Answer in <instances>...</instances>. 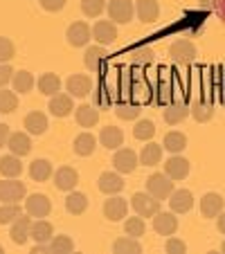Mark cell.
I'll return each instance as SVG.
<instances>
[{
  "instance_id": "1",
  "label": "cell",
  "mask_w": 225,
  "mask_h": 254,
  "mask_svg": "<svg viewBox=\"0 0 225 254\" xmlns=\"http://www.w3.org/2000/svg\"><path fill=\"white\" fill-rule=\"evenodd\" d=\"M147 191L153 198H158L160 202L169 200V196L173 193V180L167 173H151L147 180Z\"/></svg>"
},
{
  "instance_id": "2",
  "label": "cell",
  "mask_w": 225,
  "mask_h": 254,
  "mask_svg": "<svg viewBox=\"0 0 225 254\" xmlns=\"http://www.w3.org/2000/svg\"><path fill=\"white\" fill-rule=\"evenodd\" d=\"M106 9H108L110 20L115 25H126L135 16V2H131V0H108Z\"/></svg>"
},
{
  "instance_id": "3",
  "label": "cell",
  "mask_w": 225,
  "mask_h": 254,
  "mask_svg": "<svg viewBox=\"0 0 225 254\" xmlns=\"http://www.w3.org/2000/svg\"><path fill=\"white\" fill-rule=\"evenodd\" d=\"M131 207H133L135 214L142 216V218H153L160 211V200L153 198L149 191H138L131 198Z\"/></svg>"
},
{
  "instance_id": "4",
  "label": "cell",
  "mask_w": 225,
  "mask_h": 254,
  "mask_svg": "<svg viewBox=\"0 0 225 254\" xmlns=\"http://www.w3.org/2000/svg\"><path fill=\"white\" fill-rule=\"evenodd\" d=\"M27 198V187L16 178H5L0 183V200L2 202H20Z\"/></svg>"
},
{
  "instance_id": "5",
  "label": "cell",
  "mask_w": 225,
  "mask_h": 254,
  "mask_svg": "<svg viewBox=\"0 0 225 254\" xmlns=\"http://www.w3.org/2000/svg\"><path fill=\"white\" fill-rule=\"evenodd\" d=\"M169 57L176 63H180V65H187V63H192L196 59V45L187 39H178L169 48Z\"/></svg>"
},
{
  "instance_id": "6",
  "label": "cell",
  "mask_w": 225,
  "mask_h": 254,
  "mask_svg": "<svg viewBox=\"0 0 225 254\" xmlns=\"http://www.w3.org/2000/svg\"><path fill=\"white\" fill-rule=\"evenodd\" d=\"M25 211H27L32 218H48L50 211H52V202L48 196L43 193H32L25 200Z\"/></svg>"
},
{
  "instance_id": "7",
  "label": "cell",
  "mask_w": 225,
  "mask_h": 254,
  "mask_svg": "<svg viewBox=\"0 0 225 254\" xmlns=\"http://www.w3.org/2000/svg\"><path fill=\"white\" fill-rule=\"evenodd\" d=\"M126 214H129V200H126V198H120L115 193V196H110L108 200L104 202V216L110 223L124 221Z\"/></svg>"
},
{
  "instance_id": "8",
  "label": "cell",
  "mask_w": 225,
  "mask_h": 254,
  "mask_svg": "<svg viewBox=\"0 0 225 254\" xmlns=\"http://www.w3.org/2000/svg\"><path fill=\"white\" fill-rule=\"evenodd\" d=\"M66 39L72 48H86L92 39V27L86 23H72L66 32Z\"/></svg>"
},
{
  "instance_id": "9",
  "label": "cell",
  "mask_w": 225,
  "mask_h": 254,
  "mask_svg": "<svg viewBox=\"0 0 225 254\" xmlns=\"http://www.w3.org/2000/svg\"><path fill=\"white\" fill-rule=\"evenodd\" d=\"M140 164V155H135L133 149H117L115 155H113V167L120 173H133Z\"/></svg>"
},
{
  "instance_id": "10",
  "label": "cell",
  "mask_w": 225,
  "mask_h": 254,
  "mask_svg": "<svg viewBox=\"0 0 225 254\" xmlns=\"http://www.w3.org/2000/svg\"><path fill=\"white\" fill-rule=\"evenodd\" d=\"M97 187H99L101 193L106 196H115L124 189V178L120 176V171H104L97 180Z\"/></svg>"
},
{
  "instance_id": "11",
  "label": "cell",
  "mask_w": 225,
  "mask_h": 254,
  "mask_svg": "<svg viewBox=\"0 0 225 254\" xmlns=\"http://www.w3.org/2000/svg\"><path fill=\"white\" fill-rule=\"evenodd\" d=\"M29 230H32V216L25 211V214H20L18 218L11 223V227H9L11 241H14L16 245H25L29 241Z\"/></svg>"
},
{
  "instance_id": "12",
  "label": "cell",
  "mask_w": 225,
  "mask_h": 254,
  "mask_svg": "<svg viewBox=\"0 0 225 254\" xmlns=\"http://www.w3.org/2000/svg\"><path fill=\"white\" fill-rule=\"evenodd\" d=\"M106 61H108V52H106L104 45H90V48H86L83 65H86L90 72H101Z\"/></svg>"
},
{
  "instance_id": "13",
  "label": "cell",
  "mask_w": 225,
  "mask_h": 254,
  "mask_svg": "<svg viewBox=\"0 0 225 254\" xmlns=\"http://www.w3.org/2000/svg\"><path fill=\"white\" fill-rule=\"evenodd\" d=\"M169 207L173 214H187L194 207V193L189 189H173V193L169 196Z\"/></svg>"
},
{
  "instance_id": "14",
  "label": "cell",
  "mask_w": 225,
  "mask_h": 254,
  "mask_svg": "<svg viewBox=\"0 0 225 254\" xmlns=\"http://www.w3.org/2000/svg\"><path fill=\"white\" fill-rule=\"evenodd\" d=\"M66 90L72 97H88L92 92V79L88 74H72L66 81Z\"/></svg>"
},
{
  "instance_id": "15",
  "label": "cell",
  "mask_w": 225,
  "mask_h": 254,
  "mask_svg": "<svg viewBox=\"0 0 225 254\" xmlns=\"http://www.w3.org/2000/svg\"><path fill=\"white\" fill-rule=\"evenodd\" d=\"M153 230L160 236H173L178 230V218L173 211H158L153 216Z\"/></svg>"
},
{
  "instance_id": "16",
  "label": "cell",
  "mask_w": 225,
  "mask_h": 254,
  "mask_svg": "<svg viewBox=\"0 0 225 254\" xmlns=\"http://www.w3.org/2000/svg\"><path fill=\"white\" fill-rule=\"evenodd\" d=\"M92 39L99 45H110L117 39V27L113 20H97L92 27Z\"/></svg>"
},
{
  "instance_id": "17",
  "label": "cell",
  "mask_w": 225,
  "mask_h": 254,
  "mask_svg": "<svg viewBox=\"0 0 225 254\" xmlns=\"http://www.w3.org/2000/svg\"><path fill=\"white\" fill-rule=\"evenodd\" d=\"M223 207H225L223 196L216 191H210V193H205L201 200V214H203V218H216V216L223 211Z\"/></svg>"
},
{
  "instance_id": "18",
  "label": "cell",
  "mask_w": 225,
  "mask_h": 254,
  "mask_svg": "<svg viewBox=\"0 0 225 254\" xmlns=\"http://www.w3.org/2000/svg\"><path fill=\"white\" fill-rule=\"evenodd\" d=\"M79 183V173L72 167H61L57 173H54V187L59 191H72Z\"/></svg>"
},
{
  "instance_id": "19",
  "label": "cell",
  "mask_w": 225,
  "mask_h": 254,
  "mask_svg": "<svg viewBox=\"0 0 225 254\" xmlns=\"http://www.w3.org/2000/svg\"><path fill=\"white\" fill-rule=\"evenodd\" d=\"M7 149H9L14 155H18V158L29 155V151H32V139H29V133H23V130L11 133L9 139H7Z\"/></svg>"
},
{
  "instance_id": "20",
  "label": "cell",
  "mask_w": 225,
  "mask_h": 254,
  "mask_svg": "<svg viewBox=\"0 0 225 254\" xmlns=\"http://www.w3.org/2000/svg\"><path fill=\"white\" fill-rule=\"evenodd\" d=\"M164 173L171 178L173 183H178V180H185V178L189 176V162L176 153L173 158L167 160V164H164Z\"/></svg>"
},
{
  "instance_id": "21",
  "label": "cell",
  "mask_w": 225,
  "mask_h": 254,
  "mask_svg": "<svg viewBox=\"0 0 225 254\" xmlns=\"http://www.w3.org/2000/svg\"><path fill=\"white\" fill-rule=\"evenodd\" d=\"M99 144L108 151H117L124 144V133L117 126H104L99 133Z\"/></svg>"
},
{
  "instance_id": "22",
  "label": "cell",
  "mask_w": 225,
  "mask_h": 254,
  "mask_svg": "<svg viewBox=\"0 0 225 254\" xmlns=\"http://www.w3.org/2000/svg\"><path fill=\"white\" fill-rule=\"evenodd\" d=\"M75 97L72 95H54L50 97V113L54 117H68L75 113Z\"/></svg>"
},
{
  "instance_id": "23",
  "label": "cell",
  "mask_w": 225,
  "mask_h": 254,
  "mask_svg": "<svg viewBox=\"0 0 225 254\" xmlns=\"http://www.w3.org/2000/svg\"><path fill=\"white\" fill-rule=\"evenodd\" d=\"M135 14L142 23H153L160 16L158 0H135Z\"/></svg>"
},
{
  "instance_id": "24",
  "label": "cell",
  "mask_w": 225,
  "mask_h": 254,
  "mask_svg": "<svg viewBox=\"0 0 225 254\" xmlns=\"http://www.w3.org/2000/svg\"><path fill=\"white\" fill-rule=\"evenodd\" d=\"M164 108H167V111L162 113V117L169 126H176V124H180V122H185L187 117H189V106L182 104V101H173V104L164 106Z\"/></svg>"
},
{
  "instance_id": "25",
  "label": "cell",
  "mask_w": 225,
  "mask_h": 254,
  "mask_svg": "<svg viewBox=\"0 0 225 254\" xmlns=\"http://www.w3.org/2000/svg\"><path fill=\"white\" fill-rule=\"evenodd\" d=\"M54 236V227L52 223L43 221V218H36L32 221V230H29V239H34L36 243H50Z\"/></svg>"
},
{
  "instance_id": "26",
  "label": "cell",
  "mask_w": 225,
  "mask_h": 254,
  "mask_svg": "<svg viewBox=\"0 0 225 254\" xmlns=\"http://www.w3.org/2000/svg\"><path fill=\"white\" fill-rule=\"evenodd\" d=\"M75 120H77V124L81 126V128H92V126L99 122V111H97V106L83 104L75 111Z\"/></svg>"
},
{
  "instance_id": "27",
  "label": "cell",
  "mask_w": 225,
  "mask_h": 254,
  "mask_svg": "<svg viewBox=\"0 0 225 254\" xmlns=\"http://www.w3.org/2000/svg\"><path fill=\"white\" fill-rule=\"evenodd\" d=\"M66 209H68V214H72V216H81L83 211L88 209V198H86V193H81V191H68V198H66Z\"/></svg>"
},
{
  "instance_id": "28",
  "label": "cell",
  "mask_w": 225,
  "mask_h": 254,
  "mask_svg": "<svg viewBox=\"0 0 225 254\" xmlns=\"http://www.w3.org/2000/svg\"><path fill=\"white\" fill-rule=\"evenodd\" d=\"M29 178L36 180V183H45V180H50V178H52V162L45 160V158L34 160V162L29 164Z\"/></svg>"
},
{
  "instance_id": "29",
  "label": "cell",
  "mask_w": 225,
  "mask_h": 254,
  "mask_svg": "<svg viewBox=\"0 0 225 254\" xmlns=\"http://www.w3.org/2000/svg\"><path fill=\"white\" fill-rule=\"evenodd\" d=\"M25 130L29 135H43L48 130V117L43 115L41 111H34L25 117Z\"/></svg>"
},
{
  "instance_id": "30",
  "label": "cell",
  "mask_w": 225,
  "mask_h": 254,
  "mask_svg": "<svg viewBox=\"0 0 225 254\" xmlns=\"http://www.w3.org/2000/svg\"><path fill=\"white\" fill-rule=\"evenodd\" d=\"M20 171H23V164H20L18 155L9 153L0 158V176L2 178H18Z\"/></svg>"
},
{
  "instance_id": "31",
  "label": "cell",
  "mask_w": 225,
  "mask_h": 254,
  "mask_svg": "<svg viewBox=\"0 0 225 254\" xmlns=\"http://www.w3.org/2000/svg\"><path fill=\"white\" fill-rule=\"evenodd\" d=\"M155 61V52L147 45H140V48L131 50V65L133 67H149Z\"/></svg>"
},
{
  "instance_id": "32",
  "label": "cell",
  "mask_w": 225,
  "mask_h": 254,
  "mask_svg": "<svg viewBox=\"0 0 225 254\" xmlns=\"http://www.w3.org/2000/svg\"><path fill=\"white\" fill-rule=\"evenodd\" d=\"M160 160H162V146L155 142H147V146H144L142 153H140V164H144V167H155V164H160Z\"/></svg>"
},
{
  "instance_id": "33",
  "label": "cell",
  "mask_w": 225,
  "mask_h": 254,
  "mask_svg": "<svg viewBox=\"0 0 225 254\" xmlns=\"http://www.w3.org/2000/svg\"><path fill=\"white\" fill-rule=\"evenodd\" d=\"M187 146V135L180 133V130H169L167 135H164V142H162V149H167L169 153H180V151H185Z\"/></svg>"
},
{
  "instance_id": "34",
  "label": "cell",
  "mask_w": 225,
  "mask_h": 254,
  "mask_svg": "<svg viewBox=\"0 0 225 254\" xmlns=\"http://www.w3.org/2000/svg\"><path fill=\"white\" fill-rule=\"evenodd\" d=\"M95 135L90 133H81L75 137V144H72V149H75V153L81 155V158H88V155L95 153Z\"/></svg>"
},
{
  "instance_id": "35",
  "label": "cell",
  "mask_w": 225,
  "mask_h": 254,
  "mask_svg": "<svg viewBox=\"0 0 225 254\" xmlns=\"http://www.w3.org/2000/svg\"><path fill=\"white\" fill-rule=\"evenodd\" d=\"M39 90H41V95H48V97L59 95V90H61V79H59L54 72H45L39 79Z\"/></svg>"
},
{
  "instance_id": "36",
  "label": "cell",
  "mask_w": 225,
  "mask_h": 254,
  "mask_svg": "<svg viewBox=\"0 0 225 254\" xmlns=\"http://www.w3.org/2000/svg\"><path fill=\"white\" fill-rule=\"evenodd\" d=\"M140 104H135V101L126 99V101H117L115 104V115L120 117V120L124 122H131V120H138L140 117Z\"/></svg>"
},
{
  "instance_id": "37",
  "label": "cell",
  "mask_w": 225,
  "mask_h": 254,
  "mask_svg": "<svg viewBox=\"0 0 225 254\" xmlns=\"http://www.w3.org/2000/svg\"><path fill=\"white\" fill-rule=\"evenodd\" d=\"M11 86H14V92H29L34 88V74L27 70H20V72H14L11 77Z\"/></svg>"
},
{
  "instance_id": "38",
  "label": "cell",
  "mask_w": 225,
  "mask_h": 254,
  "mask_svg": "<svg viewBox=\"0 0 225 254\" xmlns=\"http://www.w3.org/2000/svg\"><path fill=\"white\" fill-rule=\"evenodd\" d=\"M113 252L115 254H140L142 252V245L133 239V236H122L113 243Z\"/></svg>"
},
{
  "instance_id": "39",
  "label": "cell",
  "mask_w": 225,
  "mask_h": 254,
  "mask_svg": "<svg viewBox=\"0 0 225 254\" xmlns=\"http://www.w3.org/2000/svg\"><path fill=\"white\" fill-rule=\"evenodd\" d=\"M20 214H23L20 202H2V207H0V225H11Z\"/></svg>"
},
{
  "instance_id": "40",
  "label": "cell",
  "mask_w": 225,
  "mask_h": 254,
  "mask_svg": "<svg viewBox=\"0 0 225 254\" xmlns=\"http://www.w3.org/2000/svg\"><path fill=\"white\" fill-rule=\"evenodd\" d=\"M72 250H75V243L68 234L52 236V241H50V254H70Z\"/></svg>"
},
{
  "instance_id": "41",
  "label": "cell",
  "mask_w": 225,
  "mask_h": 254,
  "mask_svg": "<svg viewBox=\"0 0 225 254\" xmlns=\"http://www.w3.org/2000/svg\"><path fill=\"white\" fill-rule=\"evenodd\" d=\"M155 135V124L151 120H140L133 128V137L140 142H151Z\"/></svg>"
},
{
  "instance_id": "42",
  "label": "cell",
  "mask_w": 225,
  "mask_h": 254,
  "mask_svg": "<svg viewBox=\"0 0 225 254\" xmlns=\"http://www.w3.org/2000/svg\"><path fill=\"white\" fill-rule=\"evenodd\" d=\"M189 115H192L198 124H207V122L214 117V108H212V104L198 101V104H194L192 108H189Z\"/></svg>"
},
{
  "instance_id": "43",
  "label": "cell",
  "mask_w": 225,
  "mask_h": 254,
  "mask_svg": "<svg viewBox=\"0 0 225 254\" xmlns=\"http://www.w3.org/2000/svg\"><path fill=\"white\" fill-rule=\"evenodd\" d=\"M16 108H18V97H16V92H9V90H5V88H0V113H2V115H9Z\"/></svg>"
},
{
  "instance_id": "44",
  "label": "cell",
  "mask_w": 225,
  "mask_h": 254,
  "mask_svg": "<svg viewBox=\"0 0 225 254\" xmlns=\"http://www.w3.org/2000/svg\"><path fill=\"white\" fill-rule=\"evenodd\" d=\"M124 232H126V236H133V239L142 236L144 232H147L144 218H142V216H133V218H126V221H124Z\"/></svg>"
},
{
  "instance_id": "45",
  "label": "cell",
  "mask_w": 225,
  "mask_h": 254,
  "mask_svg": "<svg viewBox=\"0 0 225 254\" xmlns=\"http://www.w3.org/2000/svg\"><path fill=\"white\" fill-rule=\"evenodd\" d=\"M92 101H95L92 106H97V108H108V106H113V97H110L106 83H99V86L95 88V92H92Z\"/></svg>"
},
{
  "instance_id": "46",
  "label": "cell",
  "mask_w": 225,
  "mask_h": 254,
  "mask_svg": "<svg viewBox=\"0 0 225 254\" xmlns=\"http://www.w3.org/2000/svg\"><path fill=\"white\" fill-rule=\"evenodd\" d=\"M106 9V0H81V11L88 18H97Z\"/></svg>"
},
{
  "instance_id": "47",
  "label": "cell",
  "mask_w": 225,
  "mask_h": 254,
  "mask_svg": "<svg viewBox=\"0 0 225 254\" xmlns=\"http://www.w3.org/2000/svg\"><path fill=\"white\" fill-rule=\"evenodd\" d=\"M153 92H158V95H155V101H158L160 106H169V104H173V99H171V86H169L167 81H160V86L155 88Z\"/></svg>"
},
{
  "instance_id": "48",
  "label": "cell",
  "mask_w": 225,
  "mask_h": 254,
  "mask_svg": "<svg viewBox=\"0 0 225 254\" xmlns=\"http://www.w3.org/2000/svg\"><path fill=\"white\" fill-rule=\"evenodd\" d=\"M14 54H16L14 43L9 39H5V36H0V63H9L14 59Z\"/></svg>"
},
{
  "instance_id": "49",
  "label": "cell",
  "mask_w": 225,
  "mask_h": 254,
  "mask_svg": "<svg viewBox=\"0 0 225 254\" xmlns=\"http://www.w3.org/2000/svg\"><path fill=\"white\" fill-rule=\"evenodd\" d=\"M164 252L167 254H185L187 252V245H185V241H180V239H169L167 243H164Z\"/></svg>"
},
{
  "instance_id": "50",
  "label": "cell",
  "mask_w": 225,
  "mask_h": 254,
  "mask_svg": "<svg viewBox=\"0 0 225 254\" xmlns=\"http://www.w3.org/2000/svg\"><path fill=\"white\" fill-rule=\"evenodd\" d=\"M11 77H14V70L9 63H0V88H5L11 81Z\"/></svg>"
},
{
  "instance_id": "51",
  "label": "cell",
  "mask_w": 225,
  "mask_h": 254,
  "mask_svg": "<svg viewBox=\"0 0 225 254\" xmlns=\"http://www.w3.org/2000/svg\"><path fill=\"white\" fill-rule=\"evenodd\" d=\"M45 11H61L66 7V0H39Z\"/></svg>"
},
{
  "instance_id": "52",
  "label": "cell",
  "mask_w": 225,
  "mask_h": 254,
  "mask_svg": "<svg viewBox=\"0 0 225 254\" xmlns=\"http://www.w3.org/2000/svg\"><path fill=\"white\" fill-rule=\"evenodd\" d=\"M212 9L221 16V20H225V0H212Z\"/></svg>"
},
{
  "instance_id": "53",
  "label": "cell",
  "mask_w": 225,
  "mask_h": 254,
  "mask_svg": "<svg viewBox=\"0 0 225 254\" xmlns=\"http://www.w3.org/2000/svg\"><path fill=\"white\" fill-rule=\"evenodd\" d=\"M11 130L7 124H0V146H7V139H9Z\"/></svg>"
},
{
  "instance_id": "54",
  "label": "cell",
  "mask_w": 225,
  "mask_h": 254,
  "mask_svg": "<svg viewBox=\"0 0 225 254\" xmlns=\"http://www.w3.org/2000/svg\"><path fill=\"white\" fill-rule=\"evenodd\" d=\"M32 254H50V243H36L32 248Z\"/></svg>"
},
{
  "instance_id": "55",
  "label": "cell",
  "mask_w": 225,
  "mask_h": 254,
  "mask_svg": "<svg viewBox=\"0 0 225 254\" xmlns=\"http://www.w3.org/2000/svg\"><path fill=\"white\" fill-rule=\"evenodd\" d=\"M216 230H219L221 234H225V211H221V214L216 216Z\"/></svg>"
},
{
  "instance_id": "56",
  "label": "cell",
  "mask_w": 225,
  "mask_h": 254,
  "mask_svg": "<svg viewBox=\"0 0 225 254\" xmlns=\"http://www.w3.org/2000/svg\"><path fill=\"white\" fill-rule=\"evenodd\" d=\"M221 250H223V252H225V241H223V245H221Z\"/></svg>"
},
{
  "instance_id": "57",
  "label": "cell",
  "mask_w": 225,
  "mask_h": 254,
  "mask_svg": "<svg viewBox=\"0 0 225 254\" xmlns=\"http://www.w3.org/2000/svg\"><path fill=\"white\" fill-rule=\"evenodd\" d=\"M0 254H5V250H2V245H0Z\"/></svg>"
},
{
  "instance_id": "58",
  "label": "cell",
  "mask_w": 225,
  "mask_h": 254,
  "mask_svg": "<svg viewBox=\"0 0 225 254\" xmlns=\"http://www.w3.org/2000/svg\"><path fill=\"white\" fill-rule=\"evenodd\" d=\"M210 2H212V0H210Z\"/></svg>"
}]
</instances>
